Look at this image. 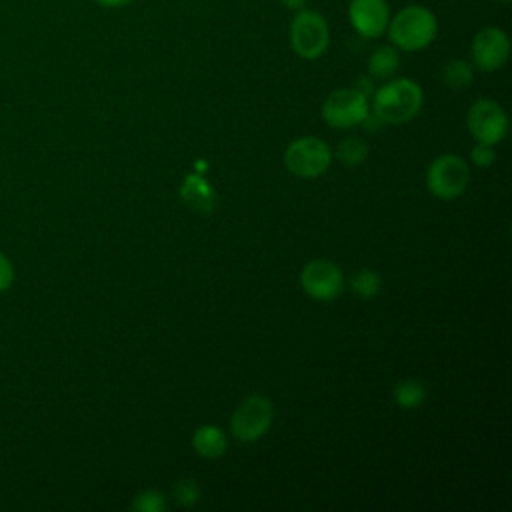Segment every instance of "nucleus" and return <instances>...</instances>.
Wrapping results in <instances>:
<instances>
[{
	"label": "nucleus",
	"mask_w": 512,
	"mask_h": 512,
	"mask_svg": "<svg viewBox=\"0 0 512 512\" xmlns=\"http://www.w3.org/2000/svg\"><path fill=\"white\" fill-rule=\"evenodd\" d=\"M466 126L476 142L494 146L508 132V116L496 100L478 98L466 112Z\"/></svg>",
	"instance_id": "1a4fd4ad"
},
{
	"label": "nucleus",
	"mask_w": 512,
	"mask_h": 512,
	"mask_svg": "<svg viewBox=\"0 0 512 512\" xmlns=\"http://www.w3.org/2000/svg\"><path fill=\"white\" fill-rule=\"evenodd\" d=\"M300 286L310 298L330 302L342 294L344 274L336 262L328 258H314L302 266Z\"/></svg>",
	"instance_id": "6e6552de"
},
{
	"label": "nucleus",
	"mask_w": 512,
	"mask_h": 512,
	"mask_svg": "<svg viewBox=\"0 0 512 512\" xmlns=\"http://www.w3.org/2000/svg\"><path fill=\"white\" fill-rule=\"evenodd\" d=\"M306 2H308V0H280V4H282L284 8H288V10H292V12L304 8Z\"/></svg>",
	"instance_id": "393cba45"
},
{
	"label": "nucleus",
	"mask_w": 512,
	"mask_h": 512,
	"mask_svg": "<svg viewBox=\"0 0 512 512\" xmlns=\"http://www.w3.org/2000/svg\"><path fill=\"white\" fill-rule=\"evenodd\" d=\"M368 144L358 136H346L336 146V160L344 166H360L368 158Z\"/></svg>",
	"instance_id": "f3484780"
},
{
	"label": "nucleus",
	"mask_w": 512,
	"mask_h": 512,
	"mask_svg": "<svg viewBox=\"0 0 512 512\" xmlns=\"http://www.w3.org/2000/svg\"><path fill=\"white\" fill-rule=\"evenodd\" d=\"M14 282V266L4 252H0V294L6 292Z\"/></svg>",
	"instance_id": "4be33fe9"
},
{
	"label": "nucleus",
	"mask_w": 512,
	"mask_h": 512,
	"mask_svg": "<svg viewBox=\"0 0 512 512\" xmlns=\"http://www.w3.org/2000/svg\"><path fill=\"white\" fill-rule=\"evenodd\" d=\"M354 88H358L364 96H372V94H374V90H376L368 78H360V80H358V84H356Z\"/></svg>",
	"instance_id": "5701e85b"
},
{
	"label": "nucleus",
	"mask_w": 512,
	"mask_h": 512,
	"mask_svg": "<svg viewBox=\"0 0 512 512\" xmlns=\"http://www.w3.org/2000/svg\"><path fill=\"white\" fill-rule=\"evenodd\" d=\"M98 6H102V8H122V6H126V4H130V2H134V0H94Z\"/></svg>",
	"instance_id": "b1692460"
},
{
	"label": "nucleus",
	"mask_w": 512,
	"mask_h": 512,
	"mask_svg": "<svg viewBox=\"0 0 512 512\" xmlns=\"http://www.w3.org/2000/svg\"><path fill=\"white\" fill-rule=\"evenodd\" d=\"M192 448L202 458H220L228 450V438L222 428L204 424L192 434Z\"/></svg>",
	"instance_id": "ddd939ff"
},
{
	"label": "nucleus",
	"mask_w": 512,
	"mask_h": 512,
	"mask_svg": "<svg viewBox=\"0 0 512 512\" xmlns=\"http://www.w3.org/2000/svg\"><path fill=\"white\" fill-rule=\"evenodd\" d=\"M382 288V278L376 270L372 268H360L354 276H352V292L362 298V300H370L374 298Z\"/></svg>",
	"instance_id": "a211bd4d"
},
{
	"label": "nucleus",
	"mask_w": 512,
	"mask_h": 512,
	"mask_svg": "<svg viewBox=\"0 0 512 512\" xmlns=\"http://www.w3.org/2000/svg\"><path fill=\"white\" fill-rule=\"evenodd\" d=\"M442 80L452 90H464L474 82V66L464 58H452L442 68Z\"/></svg>",
	"instance_id": "dca6fc26"
},
{
	"label": "nucleus",
	"mask_w": 512,
	"mask_h": 512,
	"mask_svg": "<svg viewBox=\"0 0 512 512\" xmlns=\"http://www.w3.org/2000/svg\"><path fill=\"white\" fill-rule=\"evenodd\" d=\"M470 182L468 162L458 154L436 156L426 170V188L440 200H454L464 194Z\"/></svg>",
	"instance_id": "20e7f679"
},
{
	"label": "nucleus",
	"mask_w": 512,
	"mask_h": 512,
	"mask_svg": "<svg viewBox=\"0 0 512 512\" xmlns=\"http://www.w3.org/2000/svg\"><path fill=\"white\" fill-rule=\"evenodd\" d=\"M368 96L358 88L332 90L322 102V118L332 128H352L368 116Z\"/></svg>",
	"instance_id": "0eeeda50"
},
{
	"label": "nucleus",
	"mask_w": 512,
	"mask_h": 512,
	"mask_svg": "<svg viewBox=\"0 0 512 512\" xmlns=\"http://www.w3.org/2000/svg\"><path fill=\"white\" fill-rule=\"evenodd\" d=\"M172 496L176 500V504L190 508L196 506L200 502V486L196 484L194 478H180L176 480V484L172 486Z\"/></svg>",
	"instance_id": "aec40b11"
},
{
	"label": "nucleus",
	"mask_w": 512,
	"mask_h": 512,
	"mask_svg": "<svg viewBox=\"0 0 512 512\" xmlns=\"http://www.w3.org/2000/svg\"><path fill=\"white\" fill-rule=\"evenodd\" d=\"M392 396H394V402L404 408V410H412V408H418L424 404L426 400V388L420 380L416 378H404V380H398L394 384V390H392Z\"/></svg>",
	"instance_id": "2eb2a0df"
},
{
	"label": "nucleus",
	"mask_w": 512,
	"mask_h": 512,
	"mask_svg": "<svg viewBox=\"0 0 512 512\" xmlns=\"http://www.w3.org/2000/svg\"><path fill=\"white\" fill-rule=\"evenodd\" d=\"M290 46L302 60H316L324 56L330 46V28L326 18L306 6L296 10L290 22Z\"/></svg>",
	"instance_id": "7ed1b4c3"
},
{
	"label": "nucleus",
	"mask_w": 512,
	"mask_h": 512,
	"mask_svg": "<svg viewBox=\"0 0 512 512\" xmlns=\"http://www.w3.org/2000/svg\"><path fill=\"white\" fill-rule=\"evenodd\" d=\"M166 506V496L156 488L142 490L132 500V510L136 512H164Z\"/></svg>",
	"instance_id": "6ab92c4d"
},
{
	"label": "nucleus",
	"mask_w": 512,
	"mask_h": 512,
	"mask_svg": "<svg viewBox=\"0 0 512 512\" xmlns=\"http://www.w3.org/2000/svg\"><path fill=\"white\" fill-rule=\"evenodd\" d=\"M392 46L404 52H418L430 46L438 34V20L434 12L422 4H408L390 16L386 28Z\"/></svg>",
	"instance_id": "f03ea898"
},
{
	"label": "nucleus",
	"mask_w": 512,
	"mask_h": 512,
	"mask_svg": "<svg viewBox=\"0 0 512 512\" xmlns=\"http://www.w3.org/2000/svg\"><path fill=\"white\" fill-rule=\"evenodd\" d=\"M400 68V50L392 44L376 46L368 56V74L376 80L392 78Z\"/></svg>",
	"instance_id": "4468645a"
},
{
	"label": "nucleus",
	"mask_w": 512,
	"mask_h": 512,
	"mask_svg": "<svg viewBox=\"0 0 512 512\" xmlns=\"http://www.w3.org/2000/svg\"><path fill=\"white\" fill-rule=\"evenodd\" d=\"M510 56V38L498 26L480 28L470 44L472 66L482 72L500 70Z\"/></svg>",
	"instance_id": "9d476101"
},
{
	"label": "nucleus",
	"mask_w": 512,
	"mask_h": 512,
	"mask_svg": "<svg viewBox=\"0 0 512 512\" xmlns=\"http://www.w3.org/2000/svg\"><path fill=\"white\" fill-rule=\"evenodd\" d=\"M332 150L318 136H300L284 150V166L298 178H318L330 168Z\"/></svg>",
	"instance_id": "39448f33"
},
{
	"label": "nucleus",
	"mask_w": 512,
	"mask_h": 512,
	"mask_svg": "<svg viewBox=\"0 0 512 512\" xmlns=\"http://www.w3.org/2000/svg\"><path fill=\"white\" fill-rule=\"evenodd\" d=\"M348 20L362 38L374 40L386 34L390 6L386 0H350Z\"/></svg>",
	"instance_id": "9b49d317"
},
{
	"label": "nucleus",
	"mask_w": 512,
	"mask_h": 512,
	"mask_svg": "<svg viewBox=\"0 0 512 512\" xmlns=\"http://www.w3.org/2000/svg\"><path fill=\"white\" fill-rule=\"evenodd\" d=\"M178 194H180V200L194 212L206 214V212H212L216 206V192L200 172L186 174L178 188Z\"/></svg>",
	"instance_id": "f8f14e48"
},
{
	"label": "nucleus",
	"mask_w": 512,
	"mask_h": 512,
	"mask_svg": "<svg viewBox=\"0 0 512 512\" xmlns=\"http://www.w3.org/2000/svg\"><path fill=\"white\" fill-rule=\"evenodd\" d=\"M498 2H504V4H508V2H510V0H498Z\"/></svg>",
	"instance_id": "a878e982"
},
{
	"label": "nucleus",
	"mask_w": 512,
	"mask_h": 512,
	"mask_svg": "<svg viewBox=\"0 0 512 512\" xmlns=\"http://www.w3.org/2000/svg\"><path fill=\"white\" fill-rule=\"evenodd\" d=\"M272 418V400L264 394H248L230 416V432L240 442H256L270 430Z\"/></svg>",
	"instance_id": "423d86ee"
},
{
	"label": "nucleus",
	"mask_w": 512,
	"mask_h": 512,
	"mask_svg": "<svg viewBox=\"0 0 512 512\" xmlns=\"http://www.w3.org/2000/svg\"><path fill=\"white\" fill-rule=\"evenodd\" d=\"M424 104V92L418 82L410 78H388L372 94V114L382 124L410 122Z\"/></svg>",
	"instance_id": "f257e3e1"
},
{
	"label": "nucleus",
	"mask_w": 512,
	"mask_h": 512,
	"mask_svg": "<svg viewBox=\"0 0 512 512\" xmlns=\"http://www.w3.org/2000/svg\"><path fill=\"white\" fill-rule=\"evenodd\" d=\"M470 160H472V164L478 166V168H486V166L494 164V160H496L494 146L476 142V146L470 150Z\"/></svg>",
	"instance_id": "412c9836"
}]
</instances>
